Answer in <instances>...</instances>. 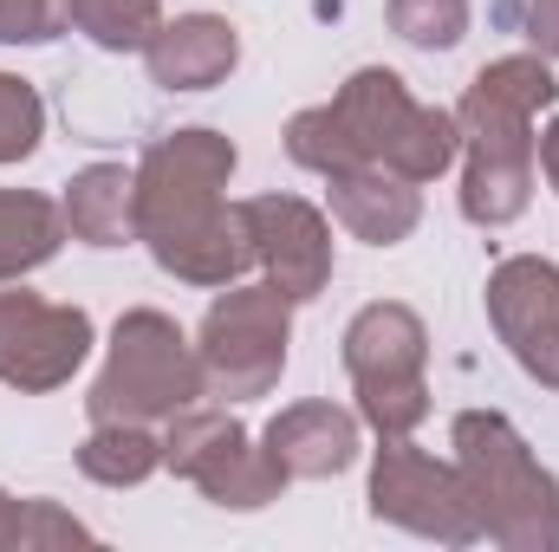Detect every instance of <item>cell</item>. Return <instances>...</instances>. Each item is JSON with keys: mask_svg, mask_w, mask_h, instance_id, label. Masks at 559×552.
Listing matches in <instances>:
<instances>
[{"mask_svg": "<svg viewBox=\"0 0 559 552\" xmlns=\"http://www.w3.org/2000/svg\"><path fill=\"white\" fill-rule=\"evenodd\" d=\"M235 143L209 124L169 131L138 163V241L163 274L182 286H235L254 267V241L241 221V202H228Z\"/></svg>", "mask_w": 559, "mask_h": 552, "instance_id": "6da1fadb", "label": "cell"}, {"mask_svg": "<svg viewBox=\"0 0 559 552\" xmlns=\"http://www.w3.org/2000/svg\"><path fill=\"white\" fill-rule=\"evenodd\" d=\"M455 468L475 494L481 540L508 552H559V481L501 410H462L449 422Z\"/></svg>", "mask_w": 559, "mask_h": 552, "instance_id": "7a4b0ae2", "label": "cell"}, {"mask_svg": "<svg viewBox=\"0 0 559 552\" xmlns=\"http://www.w3.org/2000/svg\"><path fill=\"white\" fill-rule=\"evenodd\" d=\"M195 397H209L195 345L182 338V325L169 312L138 305V312L118 319L105 371H98L85 410H92V422H169Z\"/></svg>", "mask_w": 559, "mask_h": 552, "instance_id": "3957f363", "label": "cell"}, {"mask_svg": "<svg viewBox=\"0 0 559 552\" xmlns=\"http://www.w3.org/2000/svg\"><path fill=\"white\" fill-rule=\"evenodd\" d=\"M286 345H293V299L274 279L222 286V299L202 312V332H195L209 397H228V404L267 397L286 371Z\"/></svg>", "mask_w": 559, "mask_h": 552, "instance_id": "277c9868", "label": "cell"}, {"mask_svg": "<svg viewBox=\"0 0 559 552\" xmlns=\"http://www.w3.org/2000/svg\"><path fill=\"white\" fill-rule=\"evenodd\" d=\"M429 332L411 305L378 299L345 325V371L358 391V422L378 435H411L429 416Z\"/></svg>", "mask_w": 559, "mask_h": 552, "instance_id": "5b68a950", "label": "cell"}, {"mask_svg": "<svg viewBox=\"0 0 559 552\" xmlns=\"http://www.w3.org/2000/svg\"><path fill=\"white\" fill-rule=\"evenodd\" d=\"M371 520L404 527V533L436 540V547H475L481 540V514H475L462 468L423 455L411 435H384V448L371 461Z\"/></svg>", "mask_w": 559, "mask_h": 552, "instance_id": "8992f818", "label": "cell"}, {"mask_svg": "<svg viewBox=\"0 0 559 552\" xmlns=\"http://www.w3.org/2000/svg\"><path fill=\"white\" fill-rule=\"evenodd\" d=\"M92 312L85 305H52L26 286L0 292V384L39 397L79 377V364L92 358Z\"/></svg>", "mask_w": 559, "mask_h": 552, "instance_id": "52a82bcc", "label": "cell"}, {"mask_svg": "<svg viewBox=\"0 0 559 552\" xmlns=\"http://www.w3.org/2000/svg\"><path fill=\"white\" fill-rule=\"evenodd\" d=\"M488 325L534 384L559 391V267L547 254H514L488 274Z\"/></svg>", "mask_w": 559, "mask_h": 552, "instance_id": "ba28073f", "label": "cell"}, {"mask_svg": "<svg viewBox=\"0 0 559 552\" xmlns=\"http://www.w3.org/2000/svg\"><path fill=\"white\" fill-rule=\"evenodd\" d=\"M248 241H254V267L274 279L293 305L319 299L332 286V221L299 202V195H254L241 202Z\"/></svg>", "mask_w": 559, "mask_h": 552, "instance_id": "9c48e42d", "label": "cell"}, {"mask_svg": "<svg viewBox=\"0 0 559 552\" xmlns=\"http://www.w3.org/2000/svg\"><path fill=\"white\" fill-rule=\"evenodd\" d=\"M559 98V79L540 52H508L481 65L455 105L462 143H534V118Z\"/></svg>", "mask_w": 559, "mask_h": 552, "instance_id": "30bf717a", "label": "cell"}, {"mask_svg": "<svg viewBox=\"0 0 559 552\" xmlns=\"http://www.w3.org/2000/svg\"><path fill=\"white\" fill-rule=\"evenodd\" d=\"M143 59H150V85H163V92H209V85H222L241 65V33L222 13H182V20L156 26Z\"/></svg>", "mask_w": 559, "mask_h": 552, "instance_id": "8fae6325", "label": "cell"}, {"mask_svg": "<svg viewBox=\"0 0 559 552\" xmlns=\"http://www.w3.org/2000/svg\"><path fill=\"white\" fill-rule=\"evenodd\" d=\"M261 448L280 461L286 481H325L358 461V416L338 404H293L261 429Z\"/></svg>", "mask_w": 559, "mask_h": 552, "instance_id": "7c38bea8", "label": "cell"}, {"mask_svg": "<svg viewBox=\"0 0 559 552\" xmlns=\"http://www.w3.org/2000/svg\"><path fill=\"white\" fill-rule=\"evenodd\" d=\"M325 182H332V215H338V228L358 235L365 248H397V241L417 235V221H423L417 182H404V176H391V169H378V163L338 169V176H325Z\"/></svg>", "mask_w": 559, "mask_h": 552, "instance_id": "4fadbf2b", "label": "cell"}, {"mask_svg": "<svg viewBox=\"0 0 559 552\" xmlns=\"http://www.w3.org/2000/svg\"><path fill=\"white\" fill-rule=\"evenodd\" d=\"M332 111H338V124L352 131V149H358V163H391L397 156V143L404 131L417 124V98H411V85L391 72V65H365V72H352L345 85H338V98H332Z\"/></svg>", "mask_w": 559, "mask_h": 552, "instance_id": "5bb4252c", "label": "cell"}, {"mask_svg": "<svg viewBox=\"0 0 559 552\" xmlns=\"http://www.w3.org/2000/svg\"><path fill=\"white\" fill-rule=\"evenodd\" d=\"M462 215L475 228H508L534 202V143H462Z\"/></svg>", "mask_w": 559, "mask_h": 552, "instance_id": "9a60e30c", "label": "cell"}, {"mask_svg": "<svg viewBox=\"0 0 559 552\" xmlns=\"http://www.w3.org/2000/svg\"><path fill=\"white\" fill-rule=\"evenodd\" d=\"M66 235H79L85 248H124L138 241V169L124 163H85L66 182Z\"/></svg>", "mask_w": 559, "mask_h": 552, "instance_id": "2e32d148", "label": "cell"}, {"mask_svg": "<svg viewBox=\"0 0 559 552\" xmlns=\"http://www.w3.org/2000/svg\"><path fill=\"white\" fill-rule=\"evenodd\" d=\"M66 248V208L39 189H0V286L26 279Z\"/></svg>", "mask_w": 559, "mask_h": 552, "instance_id": "e0dca14e", "label": "cell"}, {"mask_svg": "<svg viewBox=\"0 0 559 552\" xmlns=\"http://www.w3.org/2000/svg\"><path fill=\"white\" fill-rule=\"evenodd\" d=\"M79 468L98 488H138L163 468V435H150V422H92V435L79 442Z\"/></svg>", "mask_w": 559, "mask_h": 552, "instance_id": "ac0fdd59", "label": "cell"}, {"mask_svg": "<svg viewBox=\"0 0 559 552\" xmlns=\"http://www.w3.org/2000/svg\"><path fill=\"white\" fill-rule=\"evenodd\" d=\"M248 442V429L235 422L228 410H176L169 429H163V468H176L182 481H202L209 468H222L235 448Z\"/></svg>", "mask_w": 559, "mask_h": 552, "instance_id": "d6986e66", "label": "cell"}, {"mask_svg": "<svg viewBox=\"0 0 559 552\" xmlns=\"http://www.w3.org/2000/svg\"><path fill=\"white\" fill-rule=\"evenodd\" d=\"M195 488H202L215 507H228V514H261L267 501H280V494H286V475H280L274 455H267V448L248 435V442H241V448H235L222 468H209Z\"/></svg>", "mask_w": 559, "mask_h": 552, "instance_id": "ffe728a7", "label": "cell"}, {"mask_svg": "<svg viewBox=\"0 0 559 552\" xmlns=\"http://www.w3.org/2000/svg\"><path fill=\"white\" fill-rule=\"evenodd\" d=\"M72 26L105 52H143L163 26V0H72Z\"/></svg>", "mask_w": 559, "mask_h": 552, "instance_id": "44dd1931", "label": "cell"}, {"mask_svg": "<svg viewBox=\"0 0 559 552\" xmlns=\"http://www.w3.org/2000/svg\"><path fill=\"white\" fill-rule=\"evenodd\" d=\"M286 156L312 176H338V169H358V149H352V131L338 124L332 105H306L286 118Z\"/></svg>", "mask_w": 559, "mask_h": 552, "instance_id": "7402d4cb", "label": "cell"}, {"mask_svg": "<svg viewBox=\"0 0 559 552\" xmlns=\"http://www.w3.org/2000/svg\"><path fill=\"white\" fill-rule=\"evenodd\" d=\"M391 33L417 52H449L468 39V0H391Z\"/></svg>", "mask_w": 559, "mask_h": 552, "instance_id": "603a6c76", "label": "cell"}, {"mask_svg": "<svg viewBox=\"0 0 559 552\" xmlns=\"http://www.w3.org/2000/svg\"><path fill=\"white\" fill-rule=\"evenodd\" d=\"M46 137V105L20 72H0V163H26Z\"/></svg>", "mask_w": 559, "mask_h": 552, "instance_id": "cb8c5ba5", "label": "cell"}, {"mask_svg": "<svg viewBox=\"0 0 559 552\" xmlns=\"http://www.w3.org/2000/svg\"><path fill=\"white\" fill-rule=\"evenodd\" d=\"M72 26V0H0V46H46Z\"/></svg>", "mask_w": 559, "mask_h": 552, "instance_id": "d4e9b609", "label": "cell"}, {"mask_svg": "<svg viewBox=\"0 0 559 552\" xmlns=\"http://www.w3.org/2000/svg\"><path fill=\"white\" fill-rule=\"evenodd\" d=\"M72 540H92V527H79V520H72V514H59L52 501H26V552L72 547Z\"/></svg>", "mask_w": 559, "mask_h": 552, "instance_id": "484cf974", "label": "cell"}, {"mask_svg": "<svg viewBox=\"0 0 559 552\" xmlns=\"http://www.w3.org/2000/svg\"><path fill=\"white\" fill-rule=\"evenodd\" d=\"M527 39L540 59H559V0H534L527 7Z\"/></svg>", "mask_w": 559, "mask_h": 552, "instance_id": "4316f807", "label": "cell"}, {"mask_svg": "<svg viewBox=\"0 0 559 552\" xmlns=\"http://www.w3.org/2000/svg\"><path fill=\"white\" fill-rule=\"evenodd\" d=\"M0 552H26V501L0 488Z\"/></svg>", "mask_w": 559, "mask_h": 552, "instance_id": "83f0119b", "label": "cell"}, {"mask_svg": "<svg viewBox=\"0 0 559 552\" xmlns=\"http://www.w3.org/2000/svg\"><path fill=\"white\" fill-rule=\"evenodd\" d=\"M534 169L547 176V189L559 195V118L547 124V131H534Z\"/></svg>", "mask_w": 559, "mask_h": 552, "instance_id": "f1b7e54d", "label": "cell"}]
</instances>
